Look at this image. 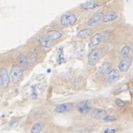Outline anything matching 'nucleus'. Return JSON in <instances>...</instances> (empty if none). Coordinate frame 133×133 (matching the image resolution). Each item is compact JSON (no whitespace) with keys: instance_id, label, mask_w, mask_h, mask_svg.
<instances>
[{"instance_id":"5","label":"nucleus","mask_w":133,"mask_h":133,"mask_svg":"<svg viewBox=\"0 0 133 133\" xmlns=\"http://www.w3.org/2000/svg\"><path fill=\"white\" fill-rule=\"evenodd\" d=\"M73 103H62V104H59L58 105L55 106V111L57 113H64V112H67L69 111H70L73 109Z\"/></svg>"},{"instance_id":"24","label":"nucleus","mask_w":133,"mask_h":133,"mask_svg":"<svg viewBox=\"0 0 133 133\" xmlns=\"http://www.w3.org/2000/svg\"><path fill=\"white\" fill-rule=\"evenodd\" d=\"M129 88V87H128V85H123V86H121V88H119L118 89H117V93H121V92H123V91H126Z\"/></svg>"},{"instance_id":"12","label":"nucleus","mask_w":133,"mask_h":133,"mask_svg":"<svg viewBox=\"0 0 133 133\" xmlns=\"http://www.w3.org/2000/svg\"><path fill=\"white\" fill-rule=\"evenodd\" d=\"M62 36V34L61 33L60 31L55 30L49 31L46 33V37H48L50 41H55L61 38Z\"/></svg>"},{"instance_id":"10","label":"nucleus","mask_w":133,"mask_h":133,"mask_svg":"<svg viewBox=\"0 0 133 133\" xmlns=\"http://www.w3.org/2000/svg\"><path fill=\"white\" fill-rule=\"evenodd\" d=\"M111 69H112L111 64L110 63H108V62H105L99 67V70L98 71L97 75L98 76H105V75H107L110 72V70Z\"/></svg>"},{"instance_id":"9","label":"nucleus","mask_w":133,"mask_h":133,"mask_svg":"<svg viewBox=\"0 0 133 133\" xmlns=\"http://www.w3.org/2000/svg\"><path fill=\"white\" fill-rule=\"evenodd\" d=\"M77 109H78L79 112L82 113V114L88 113V112H89L91 111V104L88 100H85V101L79 103V105L77 107Z\"/></svg>"},{"instance_id":"13","label":"nucleus","mask_w":133,"mask_h":133,"mask_svg":"<svg viewBox=\"0 0 133 133\" xmlns=\"http://www.w3.org/2000/svg\"><path fill=\"white\" fill-rule=\"evenodd\" d=\"M108 79L111 82H115L118 80L120 76V73L116 69H111L108 74Z\"/></svg>"},{"instance_id":"18","label":"nucleus","mask_w":133,"mask_h":133,"mask_svg":"<svg viewBox=\"0 0 133 133\" xmlns=\"http://www.w3.org/2000/svg\"><path fill=\"white\" fill-rule=\"evenodd\" d=\"M19 62V66L21 67V69L23 70H25L27 66H28V64H27V61H26V58L25 56H23V55H19L17 58Z\"/></svg>"},{"instance_id":"14","label":"nucleus","mask_w":133,"mask_h":133,"mask_svg":"<svg viewBox=\"0 0 133 133\" xmlns=\"http://www.w3.org/2000/svg\"><path fill=\"white\" fill-rule=\"evenodd\" d=\"M44 127V123L42 122H37L35 123L32 127L31 128V133H39L42 132Z\"/></svg>"},{"instance_id":"16","label":"nucleus","mask_w":133,"mask_h":133,"mask_svg":"<svg viewBox=\"0 0 133 133\" xmlns=\"http://www.w3.org/2000/svg\"><path fill=\"white\" fill-rule=\"evenodd\" d=\"M117 15L114 12H110L107 14H105V16H103V23H109V22H111L113 20H115V19H117Z\"/></svg>"},{"instance_id":"23","label":"nucleus","mask_w":133,"mask_h":133,"mask_svg":"<svg viewBox=\"0 0 133 133\" xmlns=\"http://www.w3.org/2000/svg\"><path fill=\"white\" fill-rule=\"evenodd\" d=\"M103 120L104 121H106V122H108V121H116V118L114 117H111V116H107V115H105L103 118Z\"/></svg>"},{"instance_id":"11","label":"nucleus","mask_w":133,"mask_h":133,"mask_svg":"<svg viewBox=\"0 0 133 133\" xmlns=\"http://www.w3.org/2000/svg\"><path fill=\"white\" fill-rule=\"evenodd\" d=\"M0 74H1V77H2V85H3V87L5 88H7L9 85V82H10V78L8 74V72L5 69L3 68L1 70Z\"/></svg>"},{"instance_id":"26","label":"nucleus","mask_w":133,"mask_h":133,"mask_svg":"<svg viewBox=\"0 0 133 133\" xmlns=\"http://www.w3.org/2000/svg\"><path fill=\"white\" fill-rule=\"evenodd\" d=\"M2 85V77H1V74H0V86Z\"/></svg>"},{"instance_id":"6","label":"nucleus","mask_w":133,"mask_h":133,"mask_svg":"<svg viewBox=\"0 0 133 133\" xmlns=\"http://www.w3.org/2000/svg\"><path fill=\"white\" fill-rule=\"evenodd\" d=\"M104 41V35L102 33H97L94 36H93L91 38L89 43H88V46L89 47H94L96 46L97 45H99V43L103 42Z\"/></svg>"},{"instance_id":"2","label":"nucleus","mask_w":133,"mask_h":133,"mask_svg":"<svg viewBox=\"0 0 133 133\" xmlns=\"http://www.w3.org/2000/svg\"><path fill=\"white\" fill-rule=\"evenodd\" d=\"M101 56V51L99 49H94L92 50L90 54L88 55V63L90 66H94L97 64Z\"/></svg>"},{"instance_id":"20","label":"nucleus","mask_w":133,"mask_h":133,"mask_svg":"<svg viewBox=\"0 0 133 133\" xmlns=\"http://www.w3.org/2000/svg\"><path fill=\"white\" fill-rule=\"evenodd\" d=\"M40 43H41V45H42L43 46L45 47V48H49L50 46V45H51L50 40L46 36L41 37L40 38Z\"/></svg>"},{"instance_id":"19","label":"nucleus","mask_w":133,"mask_h":133,"mask_svg":"<svg viewBox=\"0 0 133 133\" xmlns=\"http://www.w3.org/2000/svg\"><path fill=\"white\" fill-rule=\"evenodd\" d=\"M91 33V31L88 29H84L79 31V33L77 34V37L79 39H83L86 37H88V35H90Z\"/></svg>"},{"instance_id":"8","label":"nucleus","mask_w":133,"mask_h":133,"mask_svg":"<svg viewBox=\"0 0 133 133\" xmlns=\"http://www.w3.org/2000/svg\"><path fill=\"white\" fill-rule=\"evenodd\" d=\"M107 115V112L105 110H104L103 109H94L91 111V117L94 119H103V117Z\"/></svg>"},{"instance_id":"21","label":"nucleus","mask_w":133,"mask_h":133,"mask_svg":"<svg viewBox=\"0 0 133 133\" xmlns=\"http://www.w3.org/2000/svg\"><path fill=\"white\" fill-rule=\"evenodd\" d=\"M130 53V47L129 46H125L122 49L121 52V57L123 58H127L129 56V55Z\"/></svg>"},{"instance_id":"22","label":"nucleus","mask_w":133,"mask_h":133,"mask_svg":"<svg viewBox=\"0 0 133 133\" xmlns=\"http://www.w3.org/2000/svg\"><path fill=\"white\" fill-rule=\"evenodd\" d=\"M115 103H116L117 106H118V107H120V108H123V107H124V106L127 105V103H126V102H124V101H123V100H121V99H117L115 100Z\"/></svg>"},{"instance_id":"15","label":"nucleus","mask_w":133,"mask_h":133,"mask_svg":"<svg viewBox=\"0 0 133 133\" xmlns=\"http://www.w3.org/2000/svg\"><path fill=\"white\" fill-rule=\"evenodd\" d=\"M98 4L95 2H93L91 0H89V1H87L86 2L83 3L81 5V7L83 8V9H85V10H90V9H94L95 8L98 7Z\"/></svg>"},{"instance_id":"1","label":"nucleus","mask_w":133,"mask_h":133,"mask_svg":"<svg viewBox=\"0 0 133 133\" xmlns=\"http://www.w3.org/2000/svg\"><path fill=\"white\" fill-rule=\"evenodd\" d=\"M77 20L76 16L72 12L65 13L61 17V23L64 26H70L73 25Z\"/></svg>"},{"instance_id":"7","label":"nucleus","mask_w":133,"mask_h":133,"mask_svg":"<svg viewBox=\"0 0 133 133\" xmlns=\"http://www.w3.org/2000/svg\"><path fill=\"white\" fill-rule=\"evenodd\" d=\"M132 64V59L129 58H123L118 65V69L121 72H127L128 70L130 68Z\"/></svg>"},{"instance_id":"3","label":"nucleus","mask_w":133,"mask_h":133,"mask_svg":"<svg viewBox=\"0 0 133 133\" xmlns=\"http://www.w3.org/2000/svg\"><path fill=\"white\" fill-rule=\"evenodd\" d=\"M23 76V70L17 64H14L11 70V76L14 83H17Z\"/></svg>"},{"instance_id":"17","label":"nucleus","mask_w":133,"mask_h":133,"mask_svg":"<svg viewBox=\"0 0 133 133\" xmlns=\"http://www.w3.org/2000/svg\"><path fill=\"white\" fill-rule=\"evenodd\" d=\"M25 58H26V61H27L28 65L33 66L35 64V62H36V55L35 54V53H29V55H27Z\"/></svg>"},{"instance_id":"25","label":"nucleus","mask_w":133,"mask_h":133,"mask_svg":"<svg viewBox=\"0 0 133 133\" xmlns=\"http://www.w3.org/2000/svg\"><path fill=\"white\" fill-rule=\"evenodd\" d=\"M105 133H115L116 132V130L115 129H107L104 131Z\"/></svg>"},{"instance_id":"4","label":"nucleus","mask_w":133,"mask_h":133,"mask_svg":"<svg viewBox=\"0 0 133 133\" xmlns=\"http://www.w3.org/2000/svg\"><path fill=\"white\" fill-rule=\"evenodd\" d=\"M103 13H96L94 14V16L91 17L87 23L88 25L91 26V27H94V26H97L100 24V23L102 22L103 19Z\"/></svg>"}]
</instances>
